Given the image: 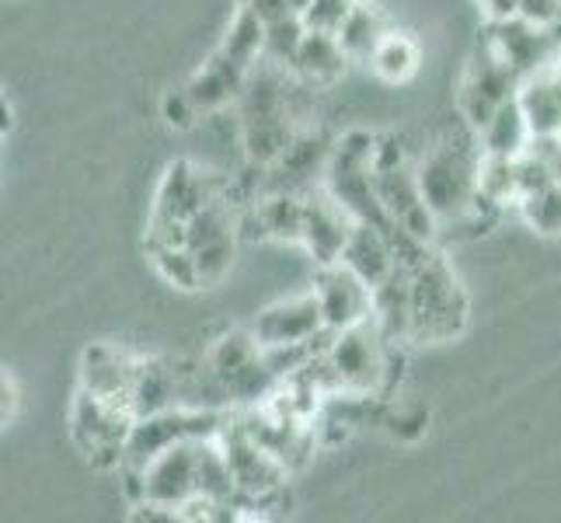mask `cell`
<instances>
[{
	"label": "cell",
	"instance_id": "1",
	"mask_svg": "<svg viewBox=\"0 0 561 523\" xmlns=\"http://www.w3.org/2000/svg\"><path fill=\"white\" fill-rule=\"evenodd\" d=\"M412 269V332L409 342L436 345L457 339L468 328V294L447 255L425 248L419 259L404 262Z\"/></svg>",
	"mask_w": 561,
	"mask_h": 523
},
{
	"label": "cell",
	"instance_id": "2",
	"mask_svg": "<svg viewBox=\"0 0 561 523\" xmlns=\"http://www.w3.org/2000/svg\"><path fill=\"white\" fill-rule=\"evenodd\" d=\"M478 168H481L478 133L468 144L443 137L422 154V161L415 164V174H419L425 203L436 209L439 220H460L481 206Z\"/></svg>",
	"mask_w": 561,
	"mask_h": 523
},
{
	"label": "cell",
	"instance_id": "3",
	"mask_svg": "<svg viewBox=\"0 0 561 523\" xmlns=\"http://www.w3.org/2000/svg\"><path fill=\"white\" fill-rule=\"evenodd\" d=\"M387 345H391V339L383 336L377 318L332 332V342L318 356L324 387L345 398L377 395L387 380Z\"/></svg>",
	"mask_w": 561,
	"mask_h": 523
},
{
	"label": "cell",
	"instance_id": "4",
	"mask_svg": "<svg viewBox=\"0 0 561 523\" xmlns=\"http://www.w3.org/2000/svg\"><path fill=\"white\" fill-rule=\"evenodd\" d=\"M70 440L94 468H123L126 443L133 425H137V412L129 405L108 401L91 395L88 387H77L73 405H70Z\"/></svg>",
	"mask_w": 561,
	"mask_h": 523
},
{
	"label": "cell",
	"instance_id": "5",
	"mask_svg": "<svg viewBox=\"0 0 561 523\" xmlns=\"http://www.w3.org/2000/svg\"><path fill=\"white\" fill-rule=\"evenodd\" d=\"M516 91H519V77L485 43H478V49L468 56V64L460 70L457 112L468 123V129L478 133L502 105L516 99Z\"/></svg>",
	"mask_w": 561,
	"mask_h": 523
},
{
	"label": "cell",
	"instance_id": "6",
	"mask_svg": "<svg viewBox=\"0 0 561 523\" xmlns=\"http://www.w3.org/2000/svg\"><path fill=\"white\" fill-rule=\"evenodd\" d=\"M481 43H485L499 60L519 77V84H524L527 77H534L537 70H545L561 53L558 32L548 25H534V22H527V18H513V22L489 25Z\"/></svg>",
	"mask_w": 561,
	"mask_h": 523
},
{
	"label": "cell",
	"instance_id": "7",
	"mask_svg": "<svg viewBox=\"0 0 561 523\" xmlns=\"http://www.w3.org/2000/svg\"><path fill=\"white\" fill-rule=\"evenodd\" d=\"M314 294L328 332H342V328H353L366 318H374V286L359 273H353L345 262L318 265Z\"/></svg>",
	"mask_w": 561,
	"mask_h": 523
},
{
	"label": "cell",
	"instance_id": "8",
	"mask_svg": "<svg viewBox=\"0 0 561 523\" xmlns=\"http://www.w3.org/2000/svg\"><path fill=\"white\" fill-rule=\"evenodd\" d=\"M251 332H255L262 349H289V345L314 342L318 336H328V325L321 315L318 294L307 289V294L268 304L265 311L251 321Z\"/></svg>",
	"mask_w": 561,
	"mask_h": 523
},
{
	"label": "cell",
	"instance_id": "9",
	"mask_svg": "<svg viewBox=\"0 0 561 523\" xmlns=\"http://www.w3.org/2000/svg\"><path fill=\"white\" fill-rule=\"evenodd\" d=\"M356 227V217L345 209L332 192H304V227H300V245L311 251L318 265L339 262L350 235Z\"/></svg>",
	"mask_w": 561,
	"mask_h": 523
},
{
	"label": "cell",
	"instance_id": "10",
	"mask_svg": "<svg viewBox=\"0 0 561 523\" xmlns=\"http://www.w3.org/2000/svg\"><path fill=\"white\" fill-rule=\"evenodd\" d=\"M137 353L115 345V342H91L81 356V387L91 395L129 405L133 377H137ZM133 409V405H129Z\"/></svg>",
	"mask_w": 561,
	"mask_h": 523
},
{
	"label": "cell",
	"instance_id": "11",
	"mask_svg": "<svg viewBox=\"0 0 561 523\" xmlns=\"http://www.w3.org/2000/svg\"><path fill=\"white\" fill-rule=\"evenodd\" d=\"M339 262L350 265L353 273H359L370 286H380L398 269V251H394V241H391V227H380V224H370V220H356L350 245H345Z\"/></svg>",
	"mask_w": 561,
	"mask_h": 523
},
{
	"label": "cell",
	"instance_id": "12",
	"mask_svg": "<svg viewBox=\"0 0 561 523\" xmlns=\"http://www.w3.org/2000/svg\"><path fill=\"white\" fill-rule=\"evenodd\" d=\"M244 81H248V70L230 64L227 56L213 53L209 60L182 84V91L188 94L192 109H196L199 115H206V112H217L230 102H238L241 91H244Z\"/></svg>",
	"mask_w": 561,
	"mask_h": 523
},
{
	"label": "cell",
	"instance_id": "13",
	"mask_svg": "<svg viewBox=\"0 0 561 523\" xmlns=\"http://www.w3.org/2000/svg\"><path fill=\"white\" fill-rule=\"evenodd\" d=\"M129 405H133V412H137V419L175 409V405H182V371L171 360L140 356L137 377H133Z\"/></svg>",
	"mask_w": 561,
	"mask_h": 523
},
{
	"label": "cell",
	"instance_id": "14",
	"mask_svg": "<svg viewBox=\"0 0 561 523\" xmlns=\"http://www.w3.org/2000/svg\"><path fill=\"white\" fill-rule=\"evenodd\" d=\"M350 64L353 60L345 56V49H342L335 32L307 29L304 38H300V46H297V53H294V64H289V70H294L300 81H307V84L328 88V84L339 81Z\"/></svg>",
	"mask_w": 561,
	"mask_h": 523
},
{
	"label": "cell",
	"instance_id": "15",
	"mask_svg": "<svg viewBox=\"0 0 561 523\" xmlns=\"http://www.w3.org/2000/svg\"><path fill=\"white\" fill-rule=\"evenodd\" d=\"M478 144L485 154H492V158H519V154L534 144V129L527 123L519 99H510L478 129Z\"/></svg>",
	"mask_w": 561,
	"mask_h": 523
},
{
	"label": "cell",
	"instance_id": "16",
	"mask_svg": "<svg viewBox=\"0 0 561 523\" xmlns=\"http://www.w3.org/2000/svg\"><path fill=\"white\" fill-rule=\"evenodd\" d=\"M387 32H391V25H387V18H383L377 0H356L353 11L345 14V22L339 25L335 35H339V43L353 64H366Z\"/></svg>",
	"mask_w": 561,
	"mask_h": 523
},
{
	"label": "cell",
	"instance_id": "17",
	"mask_svg": "<svg viewBox=\"0 0 561 523\" xmlns=\"http://www.w3.org/2000/svg\"><path fill=\"white\" fill-rule=\"evenodd\" d=\"M265 46H268V25L251 8L238 4L234 22L227 25V35H224V43L217 46V53L251 73L265 60Z\"/></svg>",
	"mask_w": 561,
	"mask_h": 523
},
{
	"label": "cell",
	"instance_id": "18",
	"mask_svg": "<svg viewBox=\"0 0 561 523\" xmlns=\"http://www.w3.org/2000/svg\"><path fill=\"white\" fill-rule=\"evenodd\" d=\"M366 67H370L383 84H409L422 67V46L415 43L412 32L391 29L380 38V46L374 49L370 60H366Z\"/></svg>",
	"mask_w": 561,
	"mask_h": 523
},
{
	"label": "cell",
	"instance_id": "19",
	"mask_svg": "<svg viewBox=\"0 0 561 523\" xmlns=\"http://www.w3.org/2000/svg\"><path fill=\"white\" fill-rule=\"evenodd\" d=\"M259 224L268 238L279 241H300L304 227V192L276 189L273 196L259 203Z\"/></svg>",
	"mask_w": 561,
	"mask_h": 523
},
{
	"label": "cell",
	"instance_id": "20",
	"mask_svg": "<svg viewBox=\"0 0 561 523\" xmlns=\"http://www.w3.org/2000/svg\"><path fill=\"white\" fill-rule=\"evenodd\" d=\"M516 209L537 235H561V182L530 192V196L519 200Z\"/></svg>",
	"mask_w": 561,
	"mask_h": 523
},
{
	"label": "cell",
	"instance_id": "21",
	"mask_svg": "<svg viewBox=\"0 0 561 523\" xmlns=\"http://www.w3.org/2000/svg\"><path fill=\"white\" fill-rule=\"evenodd\" d=\"M234 255H238V245L234 238H227V241H213L199 251H192V259H196V276H199V286H213V283H220L227 273H230V265H234Z\"/></svg>",
	"mask_w": 561,
	"mask_h": 523
},
{
	"label": "cell",
	"instance_id": "22",
	"mask_svg": "<svg viewBox=\"0 0 561 523\" xmlns=\"http://www.w3.org/2000/svg\"><path fill=\"white\" fill-rule=\"evenodd\" d=\"M356 0H311V8L304 11V25L307 29H321V32H339L345 22V14L353 11Z\"/></svg>",
	"mask_w": 561,
	"mask_h": 523
},
{
	"label": "cell",
	"instance_id": "23",
	"mask_svg": "<svg viewBox=\"0 0 561 523\" xmlns=\"http://www.w3.org/2000/svg\"><path fill=\"white\" fill-rule=\"evenodd\" d=\"M519 18H527L534 25H561V0H519Z\"/></svg>",
	"mask_w": 561,
	"mask_h": 523
},
{
	"label": "cell",
	"instance_id": "24",
	"mask_svg": "<svg viewBox=\"0 0 561 523\" xmlns=\"http://www.w3.org/2000/svg\"><path fill=\"white\" fill-rule=\"evenodd\" d=\"M164 120L175 126V129H188L192 123L199 120V112L192 109V102H188V94L179 88V91H171L168 99H164Z\"/></svg>",
	"mask_w": 561,
	"mask_h": 523
},
{
	"label": "cell",
	"instance_id": "25",
	"mask_svg": "<svg viewBox=\"0 0 561 523\" xmlns=\"http://www.w3.org/2000/svg\"><path fill=\"white\" fill-rule=\"evenodd\" d=\"M238 4L255 11L265 25H276V22H283V18H294L297 14L294 8H289V0H238Z\"/></svg>",
	"mask_w": 561,
	"mask_h": 523
},
{
	"label": "cell",
	"instance_id": "26",
	"mask_svg": "<svg viewBox=\"0 0 561 523\" xmlns=\"http://www.w3.org/2000/svg\"><path fill=\"white\" fill-rule=\"evenodd\" d=\"M478 11L485 14V22L495 25V22H513L519 18V0H474Z\"/></svg>",
	"mask_w": 561,
	"mask_h": 523
},
{
	"label": "cell",
	"instance_id": "27",
	"mask_svg": "<svg viewBox=\"0 0 561 523\" xmlns=\"http://www.w3.org/2000/svg\"><path fill=\"white\" fill-rule=\"evenodd\" d=\"M0 398H4V412H0V419H4V425H11L14 412H18V380L8 371H4V380H0Z\"/></svg>",
	"mask_w": 561,
	"mask_h": 523
},
{
	"label": "cell",
	"instance_id": "28",
	"mask_svg": "<svg viewBox=\"0 0 561 523\" xmlns=\"http://www.w3.org/2000/svg\"><path fill=\"white\" fill-rule=\"evenodd\" d=\"M289 8H294V11H297V14L304 18V11L311 8V0H289Z\"/></svg>",
	"mask_w": 561,
	"mask_h": 523
}]
</instances>
